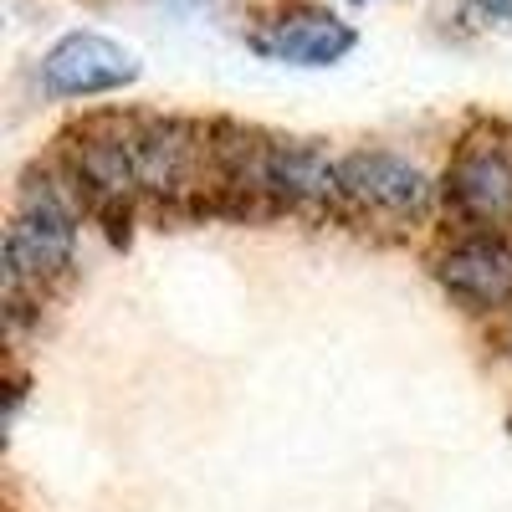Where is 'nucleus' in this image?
Instances as JSON below:
<instances>
[{
    "label": "nucleus",
    "instance_id": "20e7f679",
    "mask_svg": "<svg viewBox=\"0 0 512 512\" xmlns=\"http://www.w3.org/2000/svg\"><path fill=\"white\" fill-rule=\"evenodd\" d=\"M446 190L482 226L512 221V154L502 144H466L446 175Z\"/></svg>",
    "mask_w": 512,
    "mask_h": 512
},
{
    "label": "nucleus",
    "instance_id": "f257e3e1",
    "mask_svg": "<svg viewBox=\"0 0 512 512\" xmlns=\"http://www.w3.org/2000/svg\"><path fill=\"white\" fill-rule=\"evenodd\" d=\"M72 241H77V210L57 190H26V205L11 226L6 241V262L11 282H47L72 262Z\"/></svg>",
    "mask_w": 512,
    "mask_h": 512
},
{
    "label": "nucleus",
    "instance_id": "0eeeda50",
    "mask_svg": "<svg viewBox=\"0 0 512 512\" xmlns=\"http://www.w3.org/2000/svg\"><path fill=\"white\" fill-rule=\"evenodd\" d=\"M262 185L292 205H333L344 195L338 164H328L313 144H272L262 164Z\"/></svg>",
    "mask_w": 512,
    "mask_h": 512
},
{
    "label": "nucleus",
    "instance_id": "423d86ee",
    "mask_svg": "<svg viewBox=\"0 0 512 512\" xmlns=\"http://www.w3.org/2000/svg\"><path fill=\"white\" fill-rule=\"evenodd\" d=\"M441 287L466 308H497L512 297V251L502 241H461L441 262Z\"/></svg>",
    "mask_w": 512,
    "mask_h": 512
},
{
    "label": "nucleus",
    "instance_id": "6e6552de",
    "mask_svg": "<svg viewBox=\"0 0 512 512\" xmlns=\"http://www.w3.org/2000/svg\"><path fill=\"white\" fill-rule=\"evenodd\" d=\"M477 6H482L487 16H497V21H512V0H477Z\"/></svg>",
    "mask_w": 512,
    "mask_h": 512
},
{
    "label": "nucleus",
    "instance_id": "7ed1b4c3",
    "mask_svg": "<svg viewBox=\"0 0 512 512\" xmlns=\"http://www.w3.org/2000/svg\"><path fill=\"white\" fill-rule=\"evenodd\" d=\"M338 180H344L349 200H359L369 210H390V216H415L431 200V185H425L420 169L400 154H384V149L349 154L338 164Z\"/></svg>",
    "mask_w": 512,
    "mask_h": 512
},
{
    "label": "nucleus",
    "instance_id": "f03ea898",
    "mask_svg": "<svg viewBox=\"0 0 512 512\" xmlns=\"http://www.w3.org/2000/svg\"><path fill=\"white\" fill-rule=\"evenodd\" d=\"M139 77V57L118 47V41L98 36V31H72L41 62V82L57 98H98V93H118Z\"/></svg>",
    "mask_w": 512,
    "mask_h": 512
},
{
    "label": "nucleus",
    "instance_id": "39448f33",
    "mask_svg": "<svg viewBox=\"0 0 512 512\" xmlns=\"http://www.w3.org/2000/svg\"><path fill=\"white\" fill-rule=\"evenodd\" d=\"M354 26H344L328 11H303V16H282L267 31L251 36V52H262L272 62H292V67H328L338 57L354 52Z\"/></svg>",
    "mask_w": 512,
    "mask_h": 512
}]
</instances>
